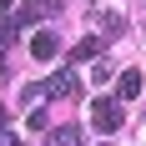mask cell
Wrapping results in <instances>:
<instances>
[{"label": "cell", "mask_w": 146, "mask_h": 146, "mask_svg": "<svg viewBox=\"0 0 146 146\" xmlns=\"http://www.w3.org/2000/svg\"><path fill=\"white\" fill-rule=\"evenodd\" d=\"M91 126L96 131H121V101L116 96H96L91 101Z\"/></svg>", "instance_id": "1"}, {"label": "cell", "mask_w": 146, "mask_h": 146, "mask_svg": "<svg viewBox=\"0 0 146 146\" xmlns=\"http://www.w3.org/2000/svg\"><path fill=\"white\" fill-rule=\"evenodd\" d=\"M60 10V0H25V5H15V25H35V20H45V15H56Z\"/></svg>", "instance_id": "2"}, {"label": "cell", "mask_w": 146, "mask_h": 146, "mask_svg": "<svg viewBox=\"0 0 146 146\" xmlns=\"http://www.w3.org/2000/svg\"><path fill=\"white\" fill-rule=\"evenodd\" d=\"M45 96H56V101H71V96H81V81H76V71H56L50 81H45Z\"/></svg>", "instance_id": "3"}, {"label": "cell", "mask_w": 146, "mask_h": 146, "mask_svg": "<svg viewBox=\"0 0 146 146\" xmlns=\"http://www.w3.org/2000/svg\"><path fill=\"white\" fill-rule=\"evenodd\" d=\"M56 50H60V40H56V30H40V35L30 40V56H35V60H50Z\"/></svg>", "instance_id": "4"}, {"label": "cell", "mask_w": 146, "mask_h": 146, "mask_svg": "<svg viewBox=\"0 0 146 146\" xmlns=\"http://www.w3.org/2000/svg\"><path fill=\"white\" fill-rule=\"evenodd\" d=\"M136 91H141V71H121V81H116V96H121V101H131Z\"/></svg>", "instance_id": "5"}, {"label": "cell", "mask_w": 146, "mask_h": 146, "mask_svg": "<svg viewBox=\"0 0 146 146\" xmlns=\"http://www.w3.org/2000/svg\"><path fill=\"white\" fill-rule=\"evenodd\" d=\"M96 56H101V40H96V35L76 40V50H71V60H96Z\"/></svg>", "instance_id": "6"}, {"label": "cell", "mask_w": 146, "mask_h": 146, "mask_svg": "<svg viewBox=\"0 0 146 146\" xmlns=\"http://www.w3.org/2000/svg\"><path fill=\"white\" fill-rule=\"evenodd\" d=\"M56 146H86L81 126H56Z\"/></svg>", "instance_id": "7"}]
</instances>
